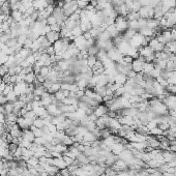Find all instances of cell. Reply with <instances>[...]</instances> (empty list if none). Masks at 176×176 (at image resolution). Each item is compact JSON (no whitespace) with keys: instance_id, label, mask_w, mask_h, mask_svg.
<instances>
[{"instance_id":"17","label":"cell","mask_w":176,"mask_h":176,"mask_svg":"<svg viewBox=\"0 0 176 176\" xmlns=\"http://www.w3.org/2000/svg\"><path fill=\"white\" fill-rule=\"evenodd\" d=\"M154 68V64L153 63H149V62H145L144 64L143 70H142V74H150L152 70Z\"/></svg>"},{"instance_id":"6","label":"cell","mask_w":176,"mask_h":176,"mask_svg":"<svg viewBox=\"0 0 176 176\" xmlns=\"http://www.w3.org/2000/svg\"><path fill=\"white\" fill-rule=\"evenodd\" d=\"M45 36H46L47 40L50 42L51 45H53L55 42H57L58 40L61 38V36H60V32H56V31H50V32L47 33Z\"/></svg>"},{"instance_id":"23","label":"cell","mask_w":176,"mask_h":176,"mask_svg":"<svg viewBox=\"0 0 176 176\" xmlns=\"http://www.w3.org/2000/svg\"><path fill=\"white\" fill-rule=\"evenodd\" d=\"M166 47H167V49L171 53H173V54H176V42H174V40H171V42L168 43V44L166 45Z\"/></svg>"},{"instance_id":"20","label":"cell","mask_w":176,"mask_h":176,"mask_svg":"<svg viewBox=\"0 0 176 176\" xmlns=\"http://www.w3.org/2000/svg\"><path fill=\"white\" fill-rule=\"evenodd\" d=\"M33 126H34L35 128H43L45 126L44 119L40 118V117H36L35 120L33 121Z\"/></svg>"},{"instance_id":"31","label":"cell","mask_w":176,"mask_h":176,"mask_svg":"<svg viewBox=\"0 0 176 176\" xmlns=\"http://www.w3.org/2000/svg\"><path fill=\"white\" fill-rule=\"evenodd\" d=\"M51 28V31H56V32H60V30H61V26H60L58 23H56V24H53V25H49Z\"/></svg>"},{"instance_id":"30","label":"cell","mask_w":176,"mask_h":176,"mask_svg":"<svg viewBox=\"0 0 176 176\" xmlns=\"http://www.w3.org/2000/svg\"><path fill=\"white\" fill-rule=\"evenodd\" d=\"M49 72H50V66H43L42 70H40V75L44 76L45 78H47V77H48V75H49Z\"/></svg>"},{"instance_id":"13","label":"cell","mask_w":176,"mask_h":176,"mask_svg":"<svg viewBox=\"0 0 176 176\" xmlns=\"http://www.w3.org/2000/svg\"><path fill=\"white\" fill-rule=\"evenodd\" d=\"M17 120H18V116L15 113H7V114H5V122L17 123Z\"/></svg>"},{"instance_id":"25","label":"cell","mask_w":176,"mask_h":176,"mask_svg":"<svg viewBox=\"0 0 176 176\" xmlns=\"http://www.w3.org/2000/svg\"><path fill=\"white\" fill-rule=\"evenodd\" d=\"M161 72H162L161 68H158V67H156V66H154V68L151 70V72H150L149 75H151L152 77L156 79V78H158L160 76H161Z\"/></svg>"},{"instance_id":"3","label":"cell","mask_w":176,"mask_h":176,"mask_svg":"<svg viewBox=\"0 0 176 176\" xmlns=\"http://www.w3.org/2000/svg\"><path fill=\"white\" fill-rule=\"evenodd\" d=\"M107 56L110 60H112L113 62L117 63V62H120L122 60L123 55L120 53V51L116 48V47H113L111 50H109L107 52Z\"/></svg>"},{"instance_id":"5","label":"cell","mask_w":176,"mask_h":176,"mask_svg":"<svg viewBox=\"0 0 176 176\" xmlns=\"http://www.w3.org/2000/svg\"><path fill=\"white\" fill-rule=\"evenodd\" d=\"M73 44L75 45V47H77L80 51L81 50H86V44H87V40L83 36V34L77 36V38H74Z\"/></svg>"},{"instance_id":"34","label":"cell","mask_w":176,"mask_h":176,"mask_svg":"<svg viewBox=\"0 0 176 176\" xmlns=\"http://www.w3.org/2000/svg\"><path fill=\"white\" fill-rule=\"evenodd\" d=\"M173 28H174V29H175V30H176V24H175V26H174Z\"/></svg>"},{"instance_id":"26","label":"cell","mask_w":176,"mask_h":176,"mask_svg":"<svg viewBox=\"0 0 176 176\" xmlns=\"http://www.w3.org/2000/svg\"><path fill=\"white\" fill-rule=\"evenodd\" d=\"M141 7H142V5H141V3L139 2L138 0H134V1H133L132 11H139Z\"/></svg>"},{"instance_id":"9","label":"cell","mask_w":176,"mask_h":176,"mask_svg":"<svg viewBox=\"0 0 176 176\" xmlns=\"http://www.w3.org/2000/svg\"><path fill=\"white\" fill-rule=\"evenodd\" d=\"M11 19H13V21L16 23H20L21 21H23L25 19L24 15H23L20 11H11Z\"/></svg>"},{"instance_id":"4","label":"cell","mask_w":176,"mask_h":176,"mask_svg":"<svg viewBox=\"0 0 176 176\" xmlns=\"http://www.w3.org/2000/svg\"><path fill=\"white\" fill-rule=\"evenodd\" d=\"M145 64V58L142 56H139L138 58H135L132 62V70H134L135 73H142Z\"/></svg>"},{"instance_id":"24","label":"cell","mask_w":176,"mask_h":176,"mask_svg":"<svg viewBox=\"0 0 176 176\" xmlns=\"http://www.w3.org/2000/svg\"><path fill=\"white\" fill-rule=\"evenodd\" d=\"M18 147H19V145H18V144H15V143H13V142H11V143H9V146H7V150H9V153L13 154V153L17 151Z\"/></svg>"},{"instance_id":"12","label":"cell","mask_w":176,"mask_h":176,"mask_svg":"<svg viewBox=\"0 0 176 176\" xmlns=\"http://www.w3.org/2000/svg\"><path fill=\"white\" fill-rule=\"evenodd\" d=\"M35 80H36V75H35L33 72H31V73H29V74H27V75H25L24 81L26 82L27 84H33V83H34Z\"/></svg>"},{"instance_id":"27","label":"cell","mask_w":176,"mask_h":176,"mask_svg":"<svg viewBox=\"0 0 176 176\" xmlns=\"http://www.w3.org/2000/svg\"><path fill=\"white\" fill-rule=\"evenodd\" d=\"M4 108H5V114L7 113H13V103H6L4 105Z\"/></svg>"},{"instance_id":"32","label":"cell","mask_w":176,"mask_h":176,"mask_svg":"<svg viewBox=\"0 0 176 176\" xmlns=\"http://www.w3.org/2000/svg\"><path fill=\"white\" fill-rule=\"evenodd\" d=\"M57 23V20L55 19V17L53 15H51L50 17L47 19V24L48 25H53V24H56Z\"/></svg>"},{"instance_id":"21","label":"cell","mask_w":176,"mask_h":176,"mask_svg":"<svg viewBox=\"0 0 176 176\" xmlns=\"http://www.w3.org/2000/svg\"><path fill=\"white\" fill-rule=\"evenodd\" d=\"M97 58L99 61L103 62L104 60H106L107 58H108V56H107V52H105V51L103 50H99V53L97 54Z\"/></svg>"},{"instance_id":"35","label":"cell","mask_w":176,"mask_h":176,"mask_svg":"<svg viewBox=\"0 0 176 176\" xmlns=\"http://www.w3.org/2000/svg\"><path fill=\"white\" fill-rule=\"evenodd\" d=\"M132 1H134V0H132Z\"/></svg>"},{"instance_id":"33","label":"cell","mask_w":176,"mask_h":176,"mask_svg":"<svg viewBox=\"0 0 176 176\" xmlns=\"http://www.w3.org/2000/svg\"><path fill=\"white\" fill-rule=\"evenodd\" d=\"M6 103H9L7 101V97H6V95H4V94H0V106H3V105H5Z\"/></svg>"},{"instance_id":"29","label":"cell","mask_w":176,"mask_h":176,"mask_svg":"<svg viewBox=\"0 0 176 176\" xmlns=\"http://www.w3.org/2000/svg\"><path fill=\"white\" fill-rule=\"evenodd\" d=\"M9 68L7 67L5 64H3V65H0V76H1V77H4L5 75H7V74H9Z\"/></svg>"},{"instance_id":"28","label":"cell","mask_w":176,"mask_h":176,"mask_svg":"<svg viewBox=\"0 0 176 176\" xmlns=\"http://www.w3.org/2000/svg\"><path fill=\"white\" fill-rule=\"evenodd\" d=\"M77 2H78V7H79V9H81V11L86 9L87 5L89 4V2H87V1H83V0H77Z\"/></svg>"},{"instance_id":"7","label":"cell","mask_w":176,"mask_h":176,"mask_svg":"<svg viewBox=\"0 0 176 176\" xmlns=\"http://www.w3.org/2000/svg\"><path fill=\"white\" fill-rule=\"evenodd\" d=\"M21 137H22L23 140L28 141V142H31V143H33V141H34V139H35L34 134H33V132L30 130V128L22 131V135H21Z\"/></svg>"},{"instance_id":"19","label":"cell","mask_w":176,"mask_h":176,"mask_svg":"<svg viewBox=\"0 0 176 176\" xmlns=\"http://www.w3.org/2000/svg\"><path fill=\"white\" fill-rule=\"evenodd\" d=\"M6 97H7V101H9V103H15V101H17L18 99H19V97L16 94L13 90L11 91V92L6 95Z\"/></svg>"},{"instance_id":"11","label":"cell","mask_w":176,"mask_h":176,"mask_svg":"<svg viewBox=\"0 0 176 176\" xmlns=\"http://www.w3.org/2000/svg\"><path fill=\"white\" fill-rule=\"evenodd\" d=\"M126 18L128 19V21H138L141 17L139 11H130Z\"/></svg>"},{"instance_id":"1","label":"cell","mask_w":176,"mask_h":176,"mask_svg":"<svg viewBox=\"0 0 176 176\" xmlns=\"http://www.w3.org/2000/svg\"><path fill=\"white\" fill-rule=\"evenodd\" d=\"M115 27H116L117 31H118L120 34H122L123 32H126L128 29V21L126 17H122V16H117L116 19H115Z\"/></svg>"},{"instance_id":"15","label":"cell","mask_w":176,"mask_h":176,"mask_svg":"<svg viewBox=\"0 0 176 176\" xmlns=\"http://www.w3.org/2000/svg\"><path fill=\"white\" fill-rule=\"evenodd\" d=\"M99 49L97 47V45H93V46L89 47L87 49V53H88V56H97V54L99 53Z\"/></svg>"},{"instance_id":"22","label":"cell","mask_w":176,"mask_h":176,"mask_svg":"<svg viewBox=\"0 0 176 176\" xmlns=\"http://www.w3.org/2000/svg\"><path fill=\"white\" fill-rule=\"evenodd\" d=\"M128 28L133 29V30L137 31V32H139V29H140V27H139L138 21H128Z\"/></svg>"},{"instance_id":"16","label":"cell","mask_w":176,"mask_h":176,"mask_svg":"<svg viewBox=\"0 0 176 176\" xmlns=\"http://www.w3.org/2000/svg\"><path fill=\"white\" fill-rule=\"evenodd\" d=\"M70 34H72V36H73L74 38H77V36H80V35L83 34V31L81 30L80 26L78 25V26H76L75 28H73L70 30Z\"/></svg>"},{"instance_id":"8","label":"cell","mask_w":176,"mask_h":176,"mask_svg":"<svg viewBox=\"0 0 176 176\" xmlns=\"http://www.w3.org/2000/svg\"><path fill=\"white\" fill-rule=\"evenodd\" d=\"M48 2H47V0H34L33 1V5L32 6L34 7L35 11H43L44 9H46L48 6Z\"/></svg>"},{"instance_id":"14","label":"cell","mask_w":176,"mask_h":176,"mask_svg":"<svg viewBox=\"0 0 176 176\" xmlns=\"http://www.w3.org/2000/svg\"><path fill=\"white\" fill-rule=\"evenodd\" d=\"M97 40H112L111 38V35L109 34V32L107 30H104L101 32V34L99 35V38Z\"/></svg>"},{"instance_id":"2","label":"cell","mask_w":176,"mask_h":176,"mask_svg":"<svg viewBox=\"0 0 176 176\" xmlns=\"http://www.w3.org/2000/svg\"><path fill=\"white\" fill-rule=\"evenodd\" d=\"M78 9L79 7H78L77 0H73V1H70V2H64L63 6H62V9H63L64 13L67 18L73 13H75Z\"/></svg>"},{"instance_id":"10","label":"cell","mask_w":176,"mask_h":176,"mask_svg":"<svg viewBox=\"0 0 176 176\" xmlns=\"http://www.w3.org/2000/svg\"><path fill=\"white\" fill-rule=\"evenodd\" d=\"M106 30L108 31L109 34L111 35V38H116L117 35L120 34V33H119L118 31H117L116 27H115V24H113V25H110V26H108V27H107V29H106Z\"/></svg>"},{"instance_id":"18","label":"cell","mask_w":176,"mask_h":176,"mask_svg":"<svg viewBox=\"0 0 176 176\" xmlns=\"http://www.w3.org/2000/svg\"><path fill=\"white\" fill-rule=\"evenodd\" d=\"M86 61H87V65L90 68H92L93 66L95 65V63L97 62V56H88Z\"/></svg>"}]
</instances>
